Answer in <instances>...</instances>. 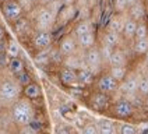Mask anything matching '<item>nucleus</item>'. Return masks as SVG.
Masks as SVG:
<instances>
[{
	"instance_id": "nucleus-1",
	"label": "nucleus",
	"mask_w": 148,
	"mask_h": 134,
	"mask_svg": "<svg viewBox=\"0 0 148 134\" xmlns=\"http://www.w3.org/2000/svg\"><path fill=\"white\" fill-rule=\"evenodd\" d=\"M23 91L24 88L18 83L16 75L10 71L0 74V98L6 109H10L20 98H23Z\"/></svg>"
},
{
	"instance_id": "nucleus-2",
	"label": "nucleus",
	"mask_w": 148,
	"mask_h": 134,
	"mask_svg": "<svg viewBox=\"0 0 148 134\" xmlns=\"http://www.w3.org/2000/svg\"><path fill=\"white\" fill-rule=\"evenodd\" d=\"M8 113H10V117H11V120H13V123L17 129L32 124L35 122V116H36V110H35L32 100H29L25 96L17 100L16 103L8 109Z\"/></svg>"
},
{
	"instance_id": "nucleus-3",
	"label": "nucleus",
	"mask_w": 148,
	"mask_h": 134,
	"mask_svg": "<svg viewBox=\"0 0 148 134\" xmlns=\"http://www.w3.org/2000/svg\"><path fill=\"white\" fill-rule=\"evenodd\" d=\"M29 13H32V16L27 17V18L32 21L34 31H50V32L55 31L58 14H55L49 7L35 6V8L31 10Z\"/></svg>"
},
{
	"instance_id": "nucleus-4",
	"label": "nucleus",
	"mask_w": 148,
	"mask_h": 134,
	"mask_svg": "<svg viewBox=\"0 0 148 134\" xmlns=\"http://www.w3.org/2000/svg\"><path fill=\"white\" fill-rule=\"evenodd\" d=\"M84 56H85V63H87L88 70H90L91 73H94L97 77L106 70V67L103 64V60H102V56H101L99 43L97 46L85 50V52H84Z\"/></svg>"
},
{
	"instance_id": "nucleus-5",
	"label": "nucleus",
	"mask_w": 148,
	"mask_h": 134,
	"mask_svg": "<svg viewBox=\"0 0 148 134\" xmlns=\"http://www.w3.org/2000/svg\"><path fill=\"white\" fill-rule=\"evenodd\" d=\"M94 87H95V91L106 94L109 96H112L113 94L119 92V83L108 73V70H105L103 73H101V74L97 77Z\"/></svg>"
},
{
	"instance_id": "nucleus-6",
	"label": "nucleus",
	"mask_w": 148,
	"mask_h": 134,
	"mask_svg": "<svg viewBox=\"0 0 148 134\" xmlns=\"http://www.w3.org/2000/svg\"><path fill=\"white\" fill-rule=\"evenodd\" d=\"M138 81H140V73L130 71L127 77L119 84V92L123 95V98L129 99L132 96L138 95Z\"/></svg>"
},
{
	"instance_id": "nucleus-7",
	"label": "nucleus",
	"mask_w": 148,
	"mask_h": 134,
	"mask_svg": "<svg viewBox=\"0 0 148 134\" xmlns=\"http://www.w3.org/2000/svg\"><path fill=\"white\" fill-rule=\"evenodd\" d=\"M55 41V35L50 31H34L31 36V45L34 50L42 52V50H48L52 48Z\"/></svg>"
},
{
	"instance_id": "nucleus-8",
	"label": "nucleus",
	"mask_w": 148,
	"mask_h": 134,
	"mask_svg": "<svg viewBox=\"0 0 148 134\" xmlns=\"http://www.w3.org/2000/svg\"><path fill=\"white\" fill-rule=\"evenodd\" d=\"M110 112L117 119H130L136 113V106H134V103L132 100L122 98V99L116 100L115 103H112Z\"/></svg>"
},
{
	"instance_id": "nucleus-9",
	"label": "nucleus",
	"mask_w": 148,
	"mask_h": 134,
	"mask_svg": "<svg viewBox=\"0 0 148 134\" xmlns=\"http://www.w3.org/2000/svg\"><path fill=\"white\" fill-rule=\"evenodd\" d=\"M58 49L60 50V53H62L64 57L71 56V55H74V53H77L80 49H78V43H77L75 35H74L73 32L63 35L58 42Z\"/></svg>"
},
{
	"instance_id": "nucleus-10",
	"label": "nucleus",
	"mask_w": 148,
	"mask_h": 134,
	"mask_svg": "<svg viewBox=\"0 0 148 134\" xmlns=\"http://www.w3.org/2000/svg\"><path fill=\"white\" fill-rule=\"evenodd\" d=\"M1 11H3V16L8 23H14V24L24 16V10H23V7L20 6V3L17 0L1 4Z\"/></svg>"
},
{
	"instance_id": "nucleus-11",
	"label": "nucleus",
	"mask_w": 148,
	"mask_h": 134,
	"mask_svg": "<svg viewBox=\"0 0 148 134\" xmlns=\"http://www.w3.org/2000/svg\"><path fill=\"white\" fill-rule=\"evenodd\" d=\"M88 106L94 110H98V112H103L108 110L112 106V102H110V96L106 94H102L99 91L92 92L88 98Z\"/></svg>"
},
{
	"instance_id": "nucleus-12",
	"label": "nucleus",
	"mask_w": 148,
	"mask_h": 134,
	"mask_svg": "<svg viewBox=\"0 0 148 134\" xmlns=\"http://www.w3.org/2000/svg\"><path fill=\"white\" fill-rule=\"evenodd\" d=\"M78 14V8L75 7V4H71V6H63L62 10L59 11L58 18H56V27L55 28H63L66 27L67 24H70L74 18Z\"/></svg>"
},
{
	"instance_id": "nucleus-13",
	"label": "nucleus",
	"mask_w": 148,
	"mask_h": 134,
	"mask_svg": "<svg viewBox=\"0 0 148 134\" xmlns=\"http://www.w3.org/2000/svg\"><path fill=\"white\" fill-rule=\"evenodd\" d=\"M81 49L78 50L77 53H74L71 56H67L63 60V64L62 66L69 67V68H73L75 71H80V70H84V68H88L87 67V63H85V56H84V52L80 53Z\"/></svg>"
},
{
	"instance_id": "nucleus-14",
	"label": "nucleus",
	"mask_w": 148,
	"mask_h": 134,
	"mask_svg": "<svg viewBox=\"0 0 148 134\" xmlns=\"http://www.w3.org/2000/svg\"><path fill=\"white\" fill-rule=\"evenodd\" d=\"M59 78L63 85L66 87H80L78 84V71H75L73 68H69V67L62 66L59 70Z\"/></svg>"
},
{
	"instance_id": "nucleus-15",
	"label": "nucleus",
	"mask_w": 148,
	"mask_h": 134,
	"mask_svg": "<svg viewBox=\"0 0 148 134\" xmlns=\"http://www.w3.org/2000/svg\"><path fill=\"white\" fill-rule=\"evenodd\" d=\"M127 13H123V14H113V16L109 18L108 21V25H106V29L108 31H113V32H117V34H122L123 32V28H124V24L127 21Z\"/></svg>"
},
{
	"instance_id": "nucleus-16",
	"label": "nucleus",
	"mask_w": 148,
	"mask_h": 134,
	"mask_svg": "<svg viewBox=\"0 0 148 134\" xmlns=\"http://www.w3.org/2000/svg\"><path fill=\"white\" fill-rule=\"evenodd\" d=\"M129 66V57L123 48L113 49V53L110 56V60L108 63V67H127Z\"/></svg>"
},
{
	"instance_id": "nucleus-17",
	"label": "nucleus",
	"mask_w": 148,
	"mask_h": 134,
	"mask_svg": "<svg viewBox=\"0 0 148 134\" xmlns=\"http://www.w3.org/2000/svg\"><path fill=\"white\" fill-rule=\"evenodd\" d=\"M95 31H97L95 29V21L92 18H87V20H80L77 24L74 25L71 32L75 36H81V35H85V34L95 32Z\"/></svg>"
},
{
	"instance_id": "nucleus-18",
	"label": "nucleus",
	"mask_w": 148,
	"mask_h": 134,
	"mask_svg": "<svg viewBox=\"0 0 148 134\" xmlns=\"http://www.w3.org/2000/svg\"><path fill=\"white\" fill-rule=\"evenodd\" d=\"M127 16L130 17L132 20L140 23V21H144V18L147 16V6L144 3V0H140L138 3H136L134 6L129 7L127 10Z\"/></svg>"
},
{
	"instance_id": "nucleus-19",
	"label": "nucleus",
	"mask_w": 148,
	"mask_h": 134,
	"mask_svg": "<svg viewBox=\"0 0 148 134\" xmlns=\"http://www.w3.org/2000/svg\"><path fill=\"white\" fill-rule=\"evenodd\" d=\"M75 38H77V43H78V49L84 50V52L98 45L97 31H95V32L85 34V35H81V36H75Z\"/></svg>"
},
{
	"instance_id": "nucleus-20",
	"label": "nucleus",
	"mask_w": 148,
	"mask_h": 134,
	"mask_svg": "<svg viewBox=\"0 0 148 134\" xmlns=\"http://www.w3.org/2000/svg\"><path fill=\"white\" fill-rule=\"evenodd\" d=\"M123 36L122 34L113 32V31H108L105 29V32L102 35V43H105L108 46H110L112 49H116V48H122V42H123Z\"/></svg>"
},
{
	"instance_id": "nucleus-21",
	"label": "nucleus",
	"mask_w": 148,
	"mask_h": 134,
	"mask_svg": "<svg viewBox=\"0 0 148 134\" xmlns=\"http://www.w3.org/2000/svg\"><path fill=\"white\" fill-rule=\"evenodd\" d=\"M137 25L138 23L132 20L130 17L127 18L126 24H124L123 32H122V36L126 42H134V38H136V29H137Z\"/></svg>"
},
{
	"instance_id": "nucleus-22",
	"label": "nucleus",
	"mask_w": 148,
	"mask_h": 134,
	"mask_svg": "<svg viewBox=\"0 0 148 134\" xmlns=\"http://www.w3.org/2000/svg\"><path fill=\"white\" fill-rule=\"evenodd\" d=\"M98 134H116V124L109 119H98L97 122Z\"/></svg>"
},
{
	"instance_id": "nucleus-23",
	"label": "nucleus",
	"mask_w": 148,
	"mask_h": 134,
	"mask_svg": "<svg viewBox=\"0 0 148 134\" xmlns=\"http://www.w3.org/2000/svg\"><path fill=\"white\" fill-rule=\"evenodd\" d=\"M41 85L38 83L32 81L31 84H28L27 87H24V91H23V96L28 98L29 100H35L38 98H41Z\"/></svg>"
},
{
	"instance_id": "nucleus-24",
	"label": "nucleus",
	"mask_w": 148,
	"mask_h": 134,
	"mask_svg": "<svg viewBox=\"0 0 148 134\" xmlns=\"http://www.w3.org/2000/svg\"><path fill=\"white\" fill-rule=\"evenodd\" d=\"M95 80H97V75L91 73L88 68L78 71V84L82 87H90L92 84H95Z\"/></svg>"
},
{
	"instance_id": "nucleus-25",
	"label": "nucleus",
	"mask_w": 148,
	"mask_h": 134,
	"mask_svg": "<svg viewBox=\"0 0 148 134\" xmlns=\"http://www.w3.org/2000/svg\"><path fill=\"white\" fill-rule=\"evenodd\" d=\"M106 70H108V73L112 75V77H113V78H115L119 84L122 83L124 78L127 77V74L130 73V68H129V66H127V67H108Z\"/></svg>"
},
{
	"instance_id": "nucleus-26",
	"label": "nucleus",
	"mask_w": 148,
	"mask_h": 134,
	"mask_svg": "<svg viewBox=\"0 0 148 134\" xmlns=\"http://www.w3.org/2000/svg\"><path fill=\"white\" fill-rule=\"evenodd\" d=\"M8 71L13 75L21 74L23 71H25V63L20 57L10 59V60H8Z\"/></svg>"
},
{
	"instance_id": "nucleus-27",
	"label": "nucleus",
	"mask_w": 148,
	"mask_h": 134,
	"mask_svg": "<svg viewBox=\"0 0 148 134\" xmlns=\"http://www.w3.org/2000/svg\"><path fill=\"white\" fill-rule=\"evenodd\" d=\"M133 53L136 56H144L148 52V38L133 42Z\"/></svg>"
},
{
	"instance_id": "nucleus-28",
	"label": "nucleus",
	"mask_w": 148,
	"mask_h": 134,
	"mask_svg": "<svg viewBox=\"0 0 148 134\" xmlns=\"http://www.w3.org/2000/svg\"><path fill=\"white\" fill-rule=\"evenodd\" d=\"M29 27H32V21L28 20L27 17H23V18H20L16 24H14V29H16V32L20 36H23L24 34H27V31H28Z\"/></svg>"
},
{
	"instance_id": "nucleus-29",
	"label": "nucleus",
	"mask_w": 148,
	"mask_h": 134,
	"mask_svg": "<svg viewBox=\"0 0 148 134\" xmlns=\"http://www.w3.org/2000/svg\"><path fill=\"white\" fill-rule=\"evenodd\" d=\"M20 53H21V48H20L18 42L16 39H10L7 42V49H6V55L8 56V59L20 57Z\"/></svg>"
},
{
	"instance_id": "nucleus-30",
	"label": "nucleus",
	"mask_w": 148,
	"mask_h": 134,
	"mask_svg": "<svg viewBox=\"0 0 148 134\" xmlns=\"http://www.w3.org/2000/svg\"><path fill=\"white\" fill-rule=\"evenodd\" d=\"M138 95L141 98L148 96V73L140 74V81H138Z\"/></svg>"
},
{
	"instance_id": "nucleus-31",
	"label": "nucleus",
	"mask_w": 148,
	"mask_h": 134,
	"mask_svg": "<svg viewBox=\"0 0 148 134\" xmlns=\"http://www.w3.org/2000/svg\"><path fill=\"white\" fill-rule=\"evenodd\" d=\"M145 38H148V23L144 20V21H140L137 25L134 41H140V39H145Z\"/></svg>"
},
{
	"instance_id": "nucleus-32",
	"label": "nucleus",
	"mask_w": 148,
	"mask_h": 134,
	"mask_svg": "<svg viewBox=\"0 0 148 134\" xmlns=\"http://www.w3.org/2000/svg\"><path fill=\"white\" fill-rule=\"evenodd\" d=\"M99 50H101V56H102V60H103V64L105 67L108 68V63H109V60H110V56H112V53H113V49L110 48V46H108L105 43H99Z\"/></svg>"
},
{
	"instance_id": "nucleus-33",
	"label": "nucleus",
	"mask_w": 148,
	"mask_h": 134,
	"mask_svg": "<svg viewBox=\"0 0 148 134\" xmlns=\"http://www.w3.org/2000/svg\"><path fill=\"white\" fill-rule=\"evenodd\" d=\"M113 10H115L116 14L127 13V10H129L127 0H113Z\"/></svg>"
},
{
	"instance_id": "nucleus-34",
	"label": "nucleus",
	"mask_w": 148,
	"mask_h": 134,
	"mask_svg": "<svg viewBox=\"0 0 148 134\" xmlns=\"http://www.w3.org/2000/svg\"><path fill=\"white\" fill-rule=\"evenodd\" d=\"M119 134H137V127L130 123H123L119 126Z\"/></svg>"
},
{
	"instance_id": "nucleus-35",
	"label": "nucleus",
	"mask_w": 148,
	"mask_h": 134,
	"mask_svg": "<svg viewBox=\"0 0 148 134\" xmlns=\"http://www.w3.org/2000/svg\"><path fill=\"white\" fill-rule=\"evenodd\" d=\"M16 78L18 80V83L21 84V87L24 88V87H27L28 84H31L32 83V78H31V75H29V73L25 70V71H23L21 74H18L16 75Z\"/></svg>"
},
{
	"instance_id": "nucleus-36",
	"label": "nucleus",
	"mask_w": 148,
	"mask_h": 134,
	"mask_svg": "<svg viewBox=\"0 0 148 134\" xmlns=\"http://www.w3.org/2000/svg\"><path fill=\"white\" fill-rule=\"evenodd\" d=\"M80 134H98V129H97V123L95 122H88L87 124L82 126Z\"/></svg>"
},
{
	"instance_id": "nucleus-37",
	"label": "nucleus",
	"mask_w": 148,
	"mask_h": 134,
	"mask_svg": "<svg viewBox=\"0 0 148 134\" xmlns=\"http://www.w3.org/2000/svg\"><path fill=\"white\" fill-rule=\"evenodd\" d=\"M39 129L35 127L32 124H28V126H24V127H18V133L17 134H39Z\"/></svg>"
},
{
	"instance_id": "nucleus-38",
	"label": "nucleus",
	"mask_w": 148,
	"mask_h": 134,
	"mask_svg": "<svg viewBox=\"0 0 148 134\" xmlns=\"http://www.w3.org/2000/svg\"><path fill=\"white\" fill-rule=\"evenodd\" d=\"M18 3H20V6L23 7V10H24V13H29L31 10H34L35 8V3H34L32 0H17Z\"/></svg>"
},
{
	"instance_id": "nucleus-39",
	"label": "nucleus",
	"mask_w": 148,
	"mask_h": 134,
	"mask_svg": "<svg viewBox=\"0 0 148 134\" xmlns=\"http://www.w3.org/2000/svg\"><path fill=\"white\" fill-rule=\"evenodd\" d=\"M56 134H73V130L67 126H59L58 130H56Z\"/></svg>"
},
{
	"instance_id": "nucleus-40",
	"label": "nucleus",
	"mask_w": 148,
	"mask_h": 134,
	"mask_svg": "<svg viewBox=\"0 0 148 134\" xmlns=\"http://www.w3.org/2000/svg\"><path fill=\"white\" fill-rule=\"evenodd\" d=\"M52 1H55V0H38V6H48V4H50Z\"/></svg>"
},
{
	"instance_id": "nucleus-41",
	"label": "nucleus",
	"mask_w": 148,
	"mask_h": 134,
	"mask_svg": "<svg viewBox=\"0 0 148 134\" xmlns=\"http://www.w3.org/2000/svg\"><path fill=\"white\" fill-rule=\"evenodd\" d=\"M63 3V6H71V4H75L77 0H60Z\"/></svg>"
},
{
	"instance_id": "nucleus-42",
	"label": "nucleus",
	"mask_w": 148,
	"mask_h": 134,
	"mask_svg": "<svg viewBox=\"0 0 148 134\" xmlns=\"http://www.w3.org/2000/svg\"><path fill=\"white\" fill-rule=\"evenodd\" d=\"M6 39V31H4V28L0 25V42L4 41Z\"/></svg>"
},
{
	"instance_id": "nucleus-43",
	"label": "nucleus",
	"mask_w": 148,
	"mask_h": 134,
	"mask_svg": "<svg viewBox=\"0 0 148 134\" xmlns=\"http://www.w3.org/2000/svg\"><path fill=\"white\" fill-rule=\"evenodd\" d=\"M138 1H140V0H127V6L132 7V6H134L136 3H138Z\"/></svg>"
},
{
	"instance_id": "nucleus-44",
	"label": "nucleus",
	"mask_w": 148,
	"mask_h": 134,
	"mask_svg": "<svg viewBox=\"0 0 148 134\" xmlns=\"http://www.w3.org/2000/svg\"><path fill=\"white\" fill-rule=\"evenodd\" d=\"M6 109V106H4V103H3V100H1V98H0V113L3 112Z\"/></svg>"
},
{
	"instance_id": "nucleus-45",
	"label": "nucleus",
	"mask_w": 148,
	"mask_h": 134,
	"mask_svg": "<svg viewBox=\"0 0 148 134\" xmlns=\"http://www.w3.org/2000/svg\"><path fill=\"white\" fill-rule=\"evenodd\" d=\"M143 59H144V62H145V64H147V67H148V52L143 56Z\"/></svg>"
},
{
	"instance_id": "nucleus-46",
	"label": "nucleus",
	"mask_w": 148,
	"mask_h": 134,
	"mask_svg": "<svg viewBox=\"0 0 148 134\" xmlns=\"http://www.w3.org/2000/svg\"><path fill=\"white\" fill-rule=\"evenodd\" d=\"M143 103H144V108L148 109V96L147 98H144V102H143Z\"/></svg>"
},
{
	"instance_id": "nucleus-47",
	"label": "nucleus",
	"mask_w": 148,
	"mask_h": 134,
	"mask_svg": "<svg viewBox=\"0 0 148 134\" xmlns=\"http://www.w3.org/2000/svg\"><path fill=\"white\" fill-rule=\"evenodd\" d=\"M8 1H13V0H0V3H1V4H4V3H8Z\"/></svg>"
},
{
	"instance_id": "nucleus-48",
	"label": "nucleus",
	"mask_w": 148,
	"mask_h": 134,
	"mask_svg": "<svg viewBox=\"0 0 148 134\" xmlns=\"http://www.w3.org/2000/svg\"><path fill=\"white\" fill-rule=\"evenodd\" d=\"M39 134H48V133H45V131H39Z\"/></svg>"
}]
</instances>
